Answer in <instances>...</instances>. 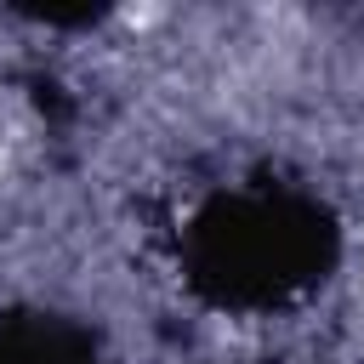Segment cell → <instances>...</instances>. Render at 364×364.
<instances>
[{"instance_id":"1","label":"cell","mask_w":364,"mask_h":364,"mask_svg":"<svg viewBox=\"0 0 364 364\" xmlns=\"http://www.w3.org/2000/svg\"><path fill=\"white\" fill-rule=\"evenodd\" d=\"M210 228V256H216V267H228L222 273V284H233V290H256V296H279L284 284H296L301 279V267H313V262H324V228L301 210V216H290V210H267L262 205V233H245V222H239V210L233 216H216V222H205Z\"/></svg>"}]
</instances>
